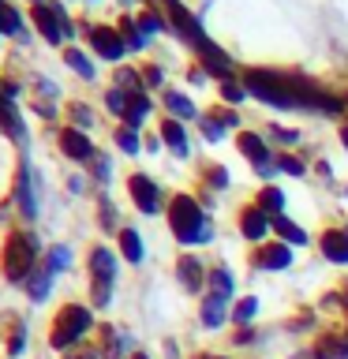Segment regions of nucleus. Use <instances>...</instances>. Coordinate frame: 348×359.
Segmentation results:
<instances>
[{
    "label": "nucleus",
    "instance_id": "f257e3e1",
    "mask_svg": "<svg viewBox=\"0 0 348 359\" xmlns=\"http://www.w3.org/2000/svg\"><path fill=\"white\" fill-rule=\"evenodd\" d=\"M168 224H173L180 243H206L210 240V221L199 210V202L191 195H176L168 206Z\"/></svg>",
    "mask_w": 348,
    "mask_h": 359
},
{
    "label": "nucleus",
    "instance_id": "f03ea898",
    "mask_svg": "<svg viewBox=\"0 0 348 359\" xmlns=\"http://www.w3.org/2000/svg\"><path fill=\"white\" fill-rule=\"evenodd\" d=\"M243 83H247V90H251L255 97L269 101V105H285V109L300 105V101H296V90H292V83H288V75H274V72H247Z\"/></svg>",
    "mask_w": 348,
    "mask_h": 359
},
{
    "label": "nucleus",
    "instance_id": "7ed1b4c3",
    "mask_svg": "<svg viewBox=\"0 0 348 359\" xmlns=\"http://www.w3.org/2000/svg\"><path fill=\"white\" fill-rule=\"evenodd\" d=\"M34 255H38V243L30 240V236H8V247H4V277L8 280H22L30 273V266H34Z\"/></svg>",
    "mask_w": 348,
    "mask_h": 359
},
{
    "label": "nucleus",
    "instance_id": "20e7f679",
    "mask_svg": "<svg viewBox=\"0 0 348 359\" xmlns=\"http://www.w3.org/2000/svg\"><path fill=\"white\" fill-rule=\"evenodd\" d=\"M90 330V311L86 307H64L60 314H56V325H53V344L56 348H67V344H75L79 337H83Z\"/></svg>",
    "mask_w": 348,
    "mask_h": 359
},
{
    "label": "nucleus",
    "instance_id": "39448f33",
    "mask_svg": "<svg viewBox=\"0 0 348 359\" xmlns=\"http://www.w3.org/2000/svg\"><path fill=\"white\" fill-rule=\"evenodd\" d=\"M165 8H168V15H173V27L180 30V38H187L199 53H206V49H210V38L202 34L199 19L191 15V11H187L184 4H180V0H165Z\"/></svg>",
    "mask_w": 348,
    "mask_h": 359
},
{
    "label": "nucleus",
    "instance_id": "423d86ee",
    "mask_svg": "<svg viewBox=\"0 0 348 359\" xmlns=\"http://www.w3.org/2000/svg\"><path fill=\"white\" fill-rule=\"evenodd\" d=\"M128 191H131V198L139 202L142 213H154L157 210V187L150 184V176H131L128 180Z\"/></svg>",
    "mask_w": 348,
    "mask_h": 359
},
{
    "label": "nucleus",
    "instance_id": "0eeeda50",
    "mask_svg": "<svg viewBox=\"0 0 348 359\" xmlns=\"http://www.w3.org/2000/svg\"><path fill=\"white\" fill-rule=\"evenodd\" d=\"M90 41H94V49L105 56V60H120L123 56V41L116 38V30H109V27H98L90 34Z\"/></svg>",
    "mask_w": 348,
    "mask_h": 359
},
{
    "label": "nucleus",
    "instance_id": "6e6552de",
    "mask_svg": "<svg viewBox=\"0 0 348 359\" xmlns=\"http://www.w3.org/2000/svg\"><path fill=\"white\" fill-rule=\"evenodd\" d=\"M322 255L330 258V262L344 266V262H348V232H337V229L326 232V236H322Z\"/></svg>",
    "mask_w": 348,
    "mask_h": 359
},
{
    "label": "nucleus",
    "instance_id": "1a4fd4ad",
    "mask_svg": "<svg viewBox=\"0 0 348 359\" xmlns=\"http://www.w3.org/2000/svg\"><path fill=\"white\" fill-rule=\"evenodd\" d=\"M240 150H243V157H247L255 168H262V172L269 168V150L262 146V139H258V135H247V131H243V135H240Z\"/></svg>",
    "mask_w": 348,
    "mask_h": 359
},
{
    "label": "nucleus",
    "instance_id": "9d476101",
    "mask_svg": "<svg viewBox=\"0 0 348 359\" xmlns=\"http://www.w3.org/2000/svg\"><path fill=\"white\" fill-rule=\"evenodd\" d=\"M60 146H64L67 157H75V161H86V157L94 154V146L86 142V135L83 131H72V128L60 131Z\"/></svg>",
    "mask_w": 348,
    "mask_h": 359
},
{
    "label": "nucleus",
    "instance_id": "9b49d317",
    "mask_svg": "<svg viewBox=\"0 0 348 359\" xmlns=\"http://www.w3.org/2000/svg\"><path fill=\"white\" fill-rule=\"evenodd\" d=\"M266 229H269V221H266V213L262 210H251V206H247L243 210V217H240V232L247 236V240H262V236H266Z\"/></svg>",
    "mask_w": 348,
    "mask_h": 359
},
{
    "label": "nucleus",
    "instance_id": "f8f14e48",
    "mask_svg": "<svg viewBox=\"0 0 348 359\" xmlns=\"http://www.w3.org/2000/svg\"><path fill=\"white\" fill-rule=\"evenodd\" d=\"M255 262L262 269H285L292 262V251H288V247H281V243H269V247H262V251L255 255Z\"/></svg>",
    "mask_w": 348,
    "mask_h": 359
},
{
    "label": "nucleus",
    "instance_id": "ddd939ff",
    "mask_svg": "<svg viewBox=\"0 0 348 359\" xmlns=\"http://www.w3.org/2000/svg\"><path fill=\"white\" fill-rule=\"evenodd\" d=\"M90 269H94L98 280H109L112 285V277H116V258H112L105 247H94V251H90Z\"/></svg>",
    "mask_w": 348,
    "mask_h": 359
},
{
    "label": "nucleus",
    "instance_id": "4468645a",
    "mask_svg": "<svg viewBox=\"0 0 348 359\" xmlns=\"http://www.w3.org/2000/svg\"><path fill=\"white\" fill-rule=\"evenodd\" d=\"M199 56H202V64H206V72H210V75L229 79L232 67H229V56H225L221 49H213V45H210V49H206V53H199Z\"/></svg>",
    "mask_w": 348,
    "mask_h": 359
},
{
    "label": "nucleus",
    "instance_id": "2eb2a0df",
    "mask_svg": "<svg viewBox=\"0 0 348 359\" xmlns=\"http://www.w3.org/2000/svg\"><path fill=\"white\" fill-rule=\"evenodd\" d=\"M180 280L195 292V288H202V266H199V258H180Z\"/></svg>",
    "mask_w": 348,
    "mask_h": 359
},
{
    "label": "nucleus",
    "instance_id": "dca6fc26",
    "mask_svg": "<svg viewBox=\"0 0 348 359\" xmlns=\"http://www.w3.org/2000/svg\"><path fill=\"white\" fill-rule=\"evenodd\" d=\"M146 112H150V101H146V94L139 90V94H131V97H128V112H123V120H128L131 128H139Z\"/></svg>",
    "mask_w": 348,
    "mask_h": 359
},
{
    "label": "nucleus",
    "instance_id": "f3484780",
    "mask_svg": "<svg viewBox=\"0 0 348 359\" xmlns=\"http://www.w3.org/2000/svg\"><path fill=\"white\" fill-rule=\"evenodd\" d=\"M269 224H274V232L281 236V240H288V243H307V236H303V229H296V224H292V221L285 217V213H281V217H274Z\"/></svg>",
    "mask_w": 348,
    "mask_h": 359
},
{
    "label": "nucleus",
    "instance_id": "a211bd4d",
    "mask_svg": "<svg viewBox=\"0 0 348 359\" xmlns=\"http://www.w3.org/2000/svg\"><path fill=\"white\" fill-rule=\"evenodd\" d=\"M225 314H229V311H225V296H210L206 303H202V322H206V325H221Z\"/></svg>",
    "mask_w": 348,
    "mask_h": 359
},
{
    "label": "nucleus",
    "instance_id": "6ab92c4d",
    "mask_svg": "<svg viewBox=\"0 0 348 359\" xmlns=\"http://www.w3.org/2000/svg\"><path fill=\"white\" fill-rule=\"evenodd\" d=\"M161 139L173 146L176 154H187V139H184V128H180V123H173V120H165L161 123Z\"/></svg>",
    "mask_w": 348,
    "mask_h": 359
},
{
    "label": "nucleus",
    "instance_id": "aec40b11",
    "mask_svg": "<svg viewBox=\"0 0 348 359\" xmlns=\"http://www.w3.org/2000/svg\"><path fill=\"white\" fill-rule=\"evenodd\" d=\"M15 191H19V206H22V213H27V217H34V198H30V168H27V165L19 168V184H15Z\"/></svg>",
    "mask_w": 348,
    "mask_h": 359
},
{
    "label": "nucleus",
    "instance_id": "412c9836",
    "mask_svg": "<svg viewBox=\"0 0 348 359\" xmlns=\"http://www.w3.org/2000/svg\"><path fill=\"white\" fill-rule=\"evenodd\" d=\"M120 243H123V258H128V262H142L139 232H135V229H123V232H120Z\"/></svg>",
    "mask_w": 348,
    "mask_h": 359
},
{
    "label": "nucleus",
    "instance_id": "4be33fe9",
    "mask_svg": "<svg viewBox=\"0 0 348 359\" xmlns=\"http://www.w3.org/2000/svg\"><path fill=\"white\" fill-rule=\"evenodd\" d=\"M281 206H285V195H281L277 187H266L262 195H258V210H262V213L269 210L274 217H281Z\"/></svg>",
    "mask_w": 348,
    "mask_h": 359
},
{
    "label": "nucleus",
    "instance_id": "5701e85b",
    "mask_svg": "<svg viewBox=\"0 0 348 359\" xmlns=\"http://www.w3.org/2000/svg\"><path fill=\"white\" fill-rule=\"evenodd\" d=\"M49 277H53V269H41L38 277H30V280H27L30 299H45V296H49Z\"/></svg>",
    "mask_w": 348,
    "mask_h": 359
},
{
    "label": "nucleus",
    "instance_id": "b1692460",
    "mask_svg": "<svg viewBox=\"0 0 348 359\" xmlns=\"http://www.w3.org/2000/svg\"><path fill=\"white\" fill-rule=\"evenodd\" d=\"M19 30H22V22L15 15V8L0 0V34H19Z\"/></svg>",
    "mask_w": 348,
    "mask_h": 359
},
{
    "label": "nucleus",
    "instance_id": "393cba45",
    "mask_svg": "<svg viewBox=\"0 0 348 359\" xmlns=\"http://www.w3.org/2000/svg\"><path fill=\"white\" fill-rule=\"evenodd\" d=\"M165 105L173 112H180V116H195V105H191L184 94H176V90H165Z\"/></svg>",
    "mask_w": 348,
    "mask_h": 359
},
{
    "label": "nucleus",
    "instance_id": "a878e982",
    "mask_svg": "<svg viewBox=\"0 0 348 359\" xmlns=\"http://www.w3.org/2000/svg\"><path fill=\"white\" fill-rule=\"evenodd\" d=\"M116 146L123 154H139V135H135V128H120L116 131Z\"/></svg>",
    "mask_w": 348,
    "mask_h": 359
},
{
    "label": "nucleus",
    "instance_id": "bb28decb",
    "mask_svg": "<svg viewBox=\"0 0 348 359\" xmlns=\"http://www.w3.org/2000/svg\"><path fill=\"white\" fill-rule=\"evenodd\" d=\"M210 285H213V292H218V296L229 299V292H232V277H229V269H213V273H210Z\"/></svg>",
    "mask_w": 348,
    "mask_h": 359
},
{
    "label": "nucleus",
    "instance_id": "cd10ccee",
    "mask_svg": "<svg viewBox=\"0 0 348 359\" xmlns=\"http://www.w3.org/2000/svg\"><path fill=\"white\" fill-rule=\"evenodd\" d=\"M67 64H72V67H75V72H79V75H83V79H94V67H90V60H86V56H83V53H75V49H67Z\"/></svg>",
    "mask_w": 348,
    "mask_h": 359
},
{
    "label": "nucleus",
    "instance_id": "c85d7f7f",
    "mask_svg": "<svg viewBox=\"0 0 348 359\" xmlns=\"http://www.w3.org/2000/svg\"><path fill=\"white\" fill-rule=\"evenodd\" d=\"M255 311H258V299H240V307H236V322H251L255 318Z\"/></svg>",
    "mask_w": 348,
    "mask_h": 359
},
{
    "label": "nucleus",
    "instance_id": "c756f323",
    "mask_svg": "<svg viewBox=\"0 0 348 359\" xmlns=\"http://www.w3.org/2000/svg\"><path fill=\"white\" fill-rule=\"evenodd\" d=\"M123 34H128V41H131V49H142L146 38L139 34V22H131V19H123Z\"/></svg>",
    "mask_w": 348,
    "mask_h": 359
},
{
    "label": "nucleus",
    "instance_id": "7c9ffc66",
    "mask_svg": "<svg viewBox=\"0 0 348 359\" xmlns=\"http://www.w3.org/2000/svg\"><path fill=\"white\" fill-rule=\"evenodd\" d=\"M221 97L229 101V105H240V101H243V90L236 86V83H229V79H225V83H221Z\"/></svg>",
    "mask_w": 348,
    "mask_h": 359
},
{
    "label": "nucleus",
    "instance_id": "2f4dec72",
    "mask_svg": "<svg viewBox=\"0 0 348 359\" xmlns=\"http://www.w3.org/2000/svg\"><path fill=\"white\" fill-rule=\"evenodd\" d=\"M109 109L112 112H120V116H123V112H128V97H123V90H109Z\"/></svg>",
    "mask_w": 348,
    "mask_h": 359
},
{
    "label": "nucleus",
    "instance_id": "473e14b6",
    "mask_svg": "<svg viewBox=\"0 0 348 359\" xmlns=\"http://www.w3.org/2000/svg\"><path fill=\"white\" fill-rule=\"evenodd\" d=\"M277 168H285V172H292V176H303V161H296V157H288V154L277 157Z\"/></svg>",
    "mask_w": 348,
    "mask_h": 359
},
{
    "label": "nucleus",
    "instance_id": "72a5a7b5",
    "mask_svg": "<svg viewBox=\"0 0 348 359\" xmlns=\"http://www.w3.org/2000/svg\"><path fill=\"white\" fill-rule=\"evenodd\" d=\"M67 262H72V251H67V247H56L49 255V269H64Z\"/></svg>",
    "mask_w": 348,
    "mask_h": 359
},
{
    "label": "nucleus",
    "instance_id": "f704fd0d",
    "mask_svg": "<svg viewBox=\"0 0 348 359\" xmlns=\"http://www.w3.org/2000/svg\"><path fill=\"white\" fill-rule=\"evenodd\" d=\"M109 280H94V303H101V307H105V303H109Z\"/></svg>",
    "mask_w": 348,
    "mask_h": 359
},
{
    "label": "nucleus",
    "instance_id": "c9c22d12",
    "mask_svg": "<svg viewBox=\"0 0 348 359\" xmlns=\"http://www.w3.org/2000/svg\"><path fill=\"white\" fill-rule=\"evenodd\" d=\"M165 22L157 19V15H139V30H146V34H154V30H161Z\"/></svg>",
    "mask_w": 348,
    "mask_h": 359
},
{
    "label": "nucleus",
    "instance_id": "e433bc0d",
    "mask_svg": "<svg viewBox=\"0 0 348 359\" xmlns=\"http://www.w3.org/2000/svg\"><path fill=\"white\" fill-rule=\"evenodd\" d=\"M206 180H210V187H225L229 184V172H225V168H210Z\"/></svg>",
    "mask_w": 348,
    "mask_h": 359
},
{
    "label": "nucleus",
    "instance_id": "4c0bfd02",
    "mask_svg": "<svg viewBox=\"0 0 348 359\" xmlns=\"http://www.w3.org/2000/svg\"><path fill=\"white\" fill-rule=\"evenodd\" d=\"M202 135H206L210 142H218V139H221V128H218V120H202Z\"/></svg>",
    "mask_w": 348,
    "mask_h": 359
},
{
    "label": "nucleus",
    "instance_id": "58836bf2",
    "mask_svg": "<svg viewBox=\"0 0 348 359\" xmlns=\"http://www.w3.org/2000/svg\"><path fill=\"white\" fill-rule=\"evenodd\" d=\"M72 116L79 120V128H86V123H90V109L86 105H72Z\"/></svg>",
    "mask_w": 348,
    "mask_h": 359
},
{
    "label": "nucleus",
    "instance_id": "ea45409f",
    "mask_svg": "<svg viewBox=\"0 0 348 359\" xmlns=\"http://www.w3.org/2000/svg\"><path fill=\"white\" fill-rule=\"evenodd\" d=\"M101 224H105V229H112V224H116V213H112L109 202H101Z\"/></svg>",
    "mask_w": 348,
    "mask_h": 359
},
{
    "label": "nucleus",
    "instance_id": "a19ab883",
    "mask_svg": "<svg viewBox=\"0 0 348 359\" xmlns=\"http://www.w3.org/2000/svg\"><path fill=\"white\" fill-rule=\"evenodd\" d=\"M341 142L348 146V123H344V128H341Z\"/></svg>",
    "mask_w": 348,
    "mask_h": 359
},
{
    "label": "nucleus",
    "instance_id": "79ce46f5",
    "mask_svg": "<svg viewBox=\"0 0 348 359\" xmlns=\"http://www.w3.org/2000/svg\"><path fill=\"white\" fill-rule=\"evenodd\" d=\"M344 303H348V288H344Z\"/></svg>",
    "mask_w": 348,
    "mask_h": 359
},
{
    "label": "nucleus",
    "instance_id": "37998d69",
    "mask_svg": "<svg viewBox=\"0 0 348 359\" xmlns=\"http://www.w3.org/2000/svg\"><path fill=\"white\" fill-rule=\"evenodd\" d=\"M131 359H146V355H131Z\"/></svg>",
    "mask_w": 348,
    "mask_h": 359
},
{
    "label": "nucleus",
    "instance_id": "c03bdc74",
    "mask_svg": "<svg viewBox=\"0 0 348 359\" xmlns=\"http://www.w3.org/2000/svg\"><path fill=\"white\" fill-rule=\"evenodd\" d=\"M296 359H307V355H296Z\"/></svg>",
    "mask_w": 348,
    "mask_h": 359
},
{
    "label": "nucleus",
    "instance_id": "a18cd8bd",
    "mask_svg": "<svg viewBox=\"0 0 348 359\" xmlns=\"http://www.w3.org/2000/svg\"><path fill=\"white\" fill-rule=\"evenodd\" d=\"M344 232H348V229H344Z\"/></svg>",
    "mask_w": 348,
    "mask_h": 359
}]
</instances>
